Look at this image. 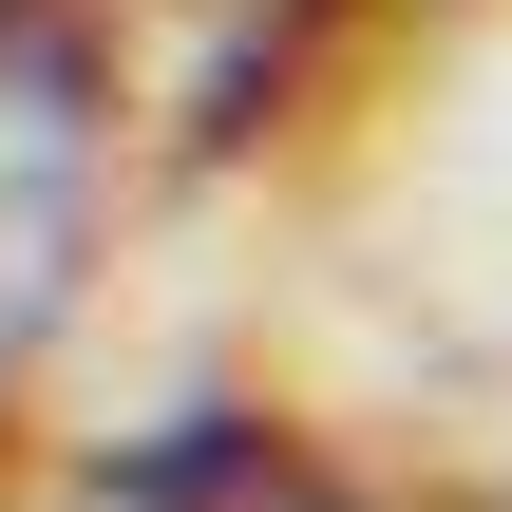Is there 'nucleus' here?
<instances>
[{"label":"nucleus","mask_w":512,"mask_h":512,"mask_svg":"<svg viewBox=\"0 0 512 512\" xmlns=\"http://www.w3.org/2000/svg\"><path fill=\"white\" fill-rule=\"evenodd\" d=\"M76 512H361V494L304 437H266V418H171V437H133Z\"/></svg>","instance_id":"2"},{"label":"nucleus","mask_w":512,"mask_h":512,"mask_svg":"<svg viewBox=\"0 0 512 512\" xmlns=\"http://www.w3.org/2000/svg\"><path fill=\"white\" fill-rule=\"evenodd\" d=\"M95 171H114V57H95V19L76 0H0V399L76 323Z\"/></svg>","instance_id":"1"}]
</instances>
